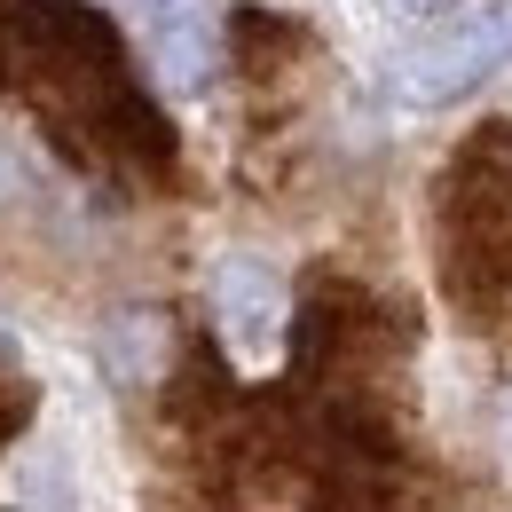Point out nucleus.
Listing matches in <instances>:
<instances>
[{"label": "nucleus", "instance_id": "3", "mask_svg": "<svg viewBox=\"0 0 512 512\" xmlns=\"http://www.w3.org/2000/svg\"><path fill=\"white\" fill-rule=\"evenodd\" d=\"M150 56H158V79L174 95H205L221 79V56H229V24L221 16H174V24H158Z\"/></svg>", "mask_w": 512, "mask_h": 512}, {"label": "nucleus", "instance_id": "6", "mask_svg": "<svg viewBox=\"0 0 512 512\" xmlns=\"http://www.w3.org/2000/svg\"><path fill=\"white\" fill-rule=\"evenodd\" d=\"M142 8H174V0H142Z\"/></svg>", "mask_w": 512, "mask_h": 512}, {"label": "nucleus", "instance_id": "2", "mask_svg": "<svg viewBox=\"0 0 512 512\" xmlns=\"http://www.w3.org/2000/svg\"><path fill=\"white\" fill-rule=\"evenodd\" d=\"M213 323H221V347L237 363H268L284 347V323H292L284 276L260 268V260H221L213 268Z\"/></svg>", "mask_w": 512, "mask_h": 512}, {"label": "nucleus", "instance_id": "5", "mask_svg": "<svg viewBox=\"0 0 512 512\" xmlns=\"http://www.w3.org/2000/svg\"><path fill=\"white\" fill-rule=\"evenodd\" d=\"M402 8H442V0H402Z\"/></svg>", "mask_w": 512, "mask_h": 512}, {"label": "nucleus", "instance_id": "1", "mask_svg": "<svg viewBox=\"0 0 512 512\" xmlns=\"http://www.w3.org/2000/svg\"><path fill=\"white\" fill-rule=\"evenodd\" d=\"M505 64H512V0H481L442 40H426V48H410L394 64V95L402 103H457L465 87H481Z\"/></svg>", "mask_w": 512, "mask_h": 512}, {"label": "nucleus", "instance_id": "4", "mask_svg": "<svg viewBox=\"0 0 512 512\" xmlns=\"http://www.w3.org/2000/svg\"><path fill=\"white\" fill-rule=\"evenodd\" d=\"M308 512H394V505H386V489H371L363 473H339V481H323V497Z\"/></svg>", "mask_w": 512, "mask_h": 512}]
</instances>
